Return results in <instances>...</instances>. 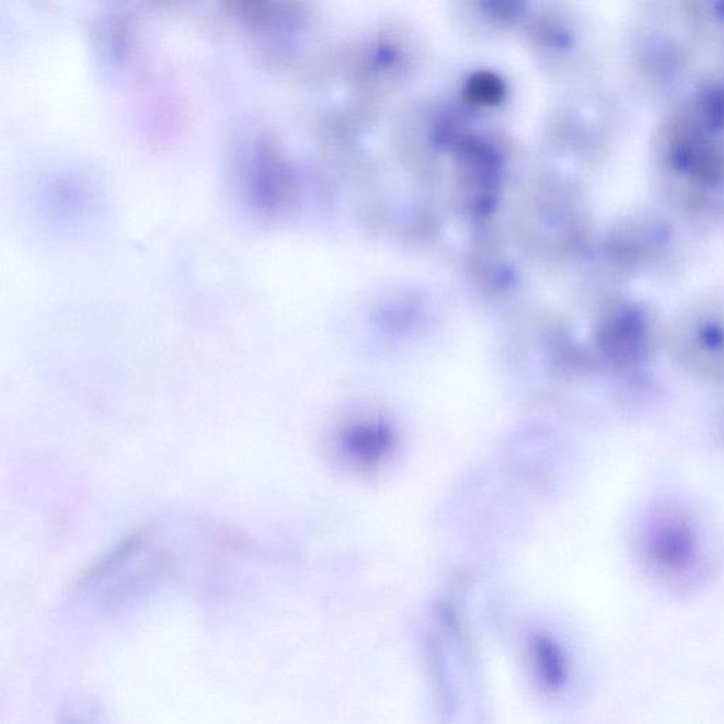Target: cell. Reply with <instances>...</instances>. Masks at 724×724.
I'll list each match as a JSON object with an SVG mask.
<instances>
[{"mask_svg": "<svg viewBox=\"0 0 724 724\" xmlns=\"http://www.w3.org/2000/svg\"><path fill=\"white\" fill-rule=\"evenodd\" d=\"M536 659L539 674L549 685H558L563 678V664L558 653L547 640H539L536 644Z\"/></svg>", "mask_w": 724, "mask_h": 724, "instance_id": "cell-1", "label": "cell"}]
</instances>
